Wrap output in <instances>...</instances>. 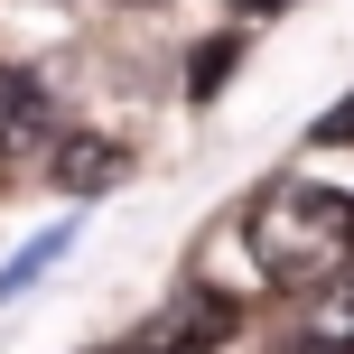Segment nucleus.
<instances>
[{
    "mask_svg": "<svg viewBox=\"0 0 354 354\" xmlns=\"http://www.w3.org/2000/svg\"><path fill=\"white\" fill-rule=\"evenodd\" d=\"M47 140H56V93L0 66V159H47Z\"/></svg>",
    "mask_w": 354,
    "mask_h": 354,
    "instance_id": "obj_2",
    "label": "nucleus"
},
{
    "mask_svg": "<svg viewBox=\"0 0 354 354\" xmlns=\"http://www.w3.org/2000/svg\"><path fill=\"white\" fill-rule=\"evenodd\" d=\"M317 140H354V103H336V112H326V122H317Z\"/></svg>",
    "mask_w": 354,
    "mask_h": 354,
    "instance_id": "obj_7",
    "label": "nucleus"
},
{
    "mask_svg": "<svg viewBox=\"0 0 354 354\" xmlns=\"http://www.w3.org/2000/svg\"><path fill=\"white\" fill-rule=\"evenodd\" d=\"M66 252H75V224H56V233H37V243H28V252H19V261H10V270H0V308H10V299H28V289H37V280H47V270H56V261H66Z\"/></svg>",
    "mask_w": 354,
    "mask_h": 354,
    "instance_id": "obj_4",
    "label": "nucleus"
},
{
    "mask_svg": "<svg viewBox=\"0 0 354 354\" xmlns=\"http://www.w3.org/2000/svg\"><path fill=\"white\" fill-rule=\"evenodd\" d=\"M47 177H56L66 196H103V187L131 177V149H122V140H93V131H75V140L56 131V140H47Z\"/></svg>",
    "mask_w": 354,
    "mask_h": 354,
    "instance_id": "obj_3",
    "label": "nucleus"
},
{
    "mask_svg": "<svg viewBox=\"0 0 354 354\" xmlns=\"http://www.w3.org/2000/svg\"><path fill=\"white\" fill-rule=\"evenodd\" d=\"M308 345H354V280H345V270L326 280L317 317H308Z\"/></svg>",
    "mask_w": 354,
    "mask_h": 354,
    "instance_id": "obj_5",
    "label": "nucleus"
},
{
    "mask_svg": "<svg viewBox=\"0 0 354 354\" xmlns=\"http://www.w3.org/2000/svg\"><path fill=\"white\" fill-rule=\"evenodd\" d=\"M224 75H233V47H224V37H214V47L196 56V93H214V84H224Z\"/></svg>",
    "mask_w": 354,
    "mask_h": 354,
    "instance_id": "obj_6",
    "label": "nucleus"
},
{
    "mask_svg": "<svg viewBox=\"0 0 354 354\" xmlns=\"http://www.w3.org/2000/svg\"><path fill=\"white\" fill-rule=\"evenodd\" d=\"M233 10H289V0H233Z\"/></svg>",
    "mask_w": 354,
    "mask_h": 354,
    "instance_id": "obj_8",
    "label": "nucleus"
},
{
    "mask_svg": "<svg viewBox=\"0 0 354 354\" xmlns=\"http://www.w3.org/2000/svg\"><path fill=\"white\" fill-rule=\"evenodd\" d=\"M243 243H252V270H261V280L326 289L336 270H354V196L299 187V177H289V187H270L261 205H252Z\"/></svg>",
    "mask_w": 354,
    "mask_h": 354,
    "instance_id": "obj_1",
    "label": "nucleus"
}]
</instances>
